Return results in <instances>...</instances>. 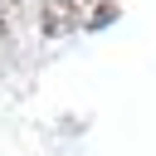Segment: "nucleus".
Returning a JSON list of instances; mask_svg holds the SVG:
<instances>
[{"label":"nucleus","mask_w":156,"mask_h":156,"mask_svg":"<svg viewBox=\"0 0 156 156\" xmlns=\"http://www.w3.org/2000/svg\"><path fill=\"white\" fill-rule=\"evenodd\" d=\"M73 20H78V5H73V0H44V15H39L44 34H63Z\"/></svg>","instance_id":"obj_1"},{"label":"nucleus","mask_w":156,"mask_h":156,"mask_svg":"<svg viewBox=\"0 0 156 156\" xmlns=\"http://www.w3.org/2000/svg\"><path fill=\"white\" fill-rule=\"evenodd\" d=\"M112 15H117V5H112V0H88V10H83V24H88V29H102Z\"/></svg>","instance_id":"obj_2"},{"label":"nucleus","mask_w":156,"mask_h":156,"mask_svg":"<svg viewBox=\"0 0 156 156\" xmlns=\"http://www.w3.org/2000/svg\"><path fill=\"white\" fill-rule=\"evenodd\" d=\"M15 5H20V0H0V15H10V10H15Z\"/></svg>","instance_id":"obj_3"}]
</instances>
